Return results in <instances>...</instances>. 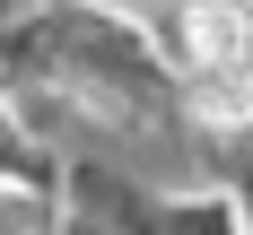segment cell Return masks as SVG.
I'll return each instance as SVG.
<instances>
[{
	"mask_svg": "<svg viewBox=\"0 0 253 235\" xmlns=\"http://www.w3.org/2000/svg\"><path fill=\"white\" fill-rule=\"evenodd\" d=\"M175 35H183L192 70H245L253 61V0H192Z\"/></svg>",
	"mask_w": 253,
	"mask_h": 235,
	"instance_id": "1",
	"label": "cell"
},
{
	"mask_svg": "<svg viewBox=\"0 0 253 235\" xmlns=\"http://www.w3.org/2000/svg\"><path fill=\"white\" fill-rule=\"evenodd\" d=\"M192 104H201L210 122H245L253 113V61L245 70H192Z\"/></svg>",
	"mask_w": 253,
	"mask_h": 235,
	"instance_id": "2",
	"label": "cell"
},
{
	"mask_svg": "<svg viewBox=\"0 0 253 235\" xmlns=\"http://www.w3.org/2000/svg\"><path fill=\"white\" fill-rule=\"evenodd\" d=\"M0 235H52V209L35 192H0Z\"/></svg>",
	"mask_w": 253,
	"mask_h": 235,
	"instance_id": "3",
	"label": "cell"
}]
</instances>
